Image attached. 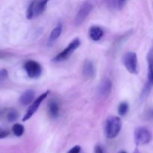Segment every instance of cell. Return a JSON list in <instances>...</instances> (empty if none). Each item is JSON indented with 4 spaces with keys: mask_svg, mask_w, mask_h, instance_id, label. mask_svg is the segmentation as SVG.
I'll return each instance as SVG.
<instances>
[{
    "mask_svg": "<svg viewBox=\"0 0 153 153\" xmlns=\"http://www.w3.org/2000/svg\"><path fill=\"white\" fill-rule=\"evenodd\" d=\"M122 128V121L118 117L113 116L108 118L105 123V135L108 138L112 139L119 134Z\"/></svg>",
    "mask_w": 153,
    "mask_h": 153,
    "instance_id": "obj_1",
    "label": "cell"
},
{
    "mask_svg": "<svg viewBox=\"0 0 153 153\" xmlns=\"http://www.w3.org/2000/svg\"><path fill=\"white\" fill-rule=\"evenodd\" d=\"M49 0H33L26 11V17L31 19L41 14L46 9Z\"/></svg>",
    "mask_w": 153,
    "mask_h": 153,
    "instance_id": "obj_2",
    "label": "cell"
},
{
    "mask_svg": "<svg viewBox=\"0 0 153 153\" xmlns=\"http://www.w3.org/2000/svg\"><path fill=\"white\" fill-rule=\"evenodd\" d=\"M134 142L138 146L148 144L152 140V133L145 127H137L134 134Z\"/></svg>",
    "mask_w": 153,
    "mask_h": 153,
    "instance_id": "obj_3",
    "label": "cell"
},
{
    "mask_svg": "<svg viewBox=\"0 0 153 153\" xmlns=\"http://www.w3.org/2000/svg\"><path fill=\"white\" fill-rule=\"evenodd\" d=\"M123 64L126 70L131 74L138 73V61L135 52H127L123 58Z\"/></svg>",
    "mask_w": 153,
    "mask_h": 153,
    "instance_id": "obj_4",
    "label": "cell"
},
{
    "mask_svg": "<svg viewBox=\"0 0 153 153\" xmlns=\"http://www.w3.org/2000/svg\"><path fill=\"white\" fill-rule=\"evenodd\" d=\"M80 46V40L79 38H76L67 46L66 49L61 51L58 55H57L55 58H53L52 61L54 62H61V61H65V60L68 59L69 57L73 53L76 49Z\"/></svg>",
    "mask_w": 153,
    "mask_h": 153,
    "instance_id": "obj_5",
    "label": "cell"
},
{
    "mask_svg": "<svg viewBox=\"0 0 153 153\" xmlns=\"http://www.w3.org/2000/svg\"><path fill=\"white\" fill-rule=\"evenodd\" d=\"M94 8V4L91 1H87L82 4L76 14V19H75V24L76 25H80L86 19L88 15Z\"/></svg>",
    "mask_w": 153,
    "mask_h": 153,
    "instance_id": "obj_6",
    "label": "cell"
},
{
    "mask_svg": "<svg viewBox=\"0 0 153 153\" xmlns=\"http://www.w3.org/2000/svg\"><path fill=\"white\" fill-rule=\"evenodd\" d=\"M24 69L28 77L36 79L42 74V67L39 63L35 61H28L24 64Z\"/></svg>",
    "mask_w": 153,
    "mask_h": 153,
    "instance_id": "obj_7",
    "label": "cell"
},
{
    "mask_svg": "<svg viewBox=\"0 0 153 153\" xmlns=\"http://www.w3.org/2000/svg\"><path fill=\"white\" fill-rule=\"evenodd\" d=\"M49 94V91H47L46 92H44L43 94H42L40 97L37 99H36L34 101V102L31 105V106L28 107V108L27 109L26 113H25V116H24L23 119H22V121H26L28 120H29L31 117L33 116L34 113L37 111V110L38 109L39 106L40 105L42 102H43V100H45V99L48 97V94Z\"/></svg>",
    "mask_w": 153,
    "mask_h": 153,
    "instance_id": "obj_8",
    "label": "cell"
},
{
    "mask_svg": "<svg viewBox=\"0 0 153 153\" xmlns=\"http://www.w3.org/2000/svg\"><path fill=\"white\" fill-rule=\"evenodd\" d=\"M112 89V84L109 79H105L102 82H101V84L100 85L99 87L98 92L99 94L102 97H107L109 95V94L111 93Z\"/></svg>",
    "mask_w": 153,
    "mask_h": 153,
    "instance_id": "obj_9",
    "label": "cell"
},
{
    "mask_svg": "<svg viewBox=\"0 0 153 153\" xmlns=\"http://www.w3.org/2000/svg\"><path fill=\"white\" fill-rule=\"evenodd\" d=\"M34 98V91L33 90H27L19 97V102L22 105H28Z\"/></svg>",
    "mask_w": 153,
    "mask_h": 153,
    "instance_id": "obj_10",
    "label": "cell"
},
{
    "mask_svg": "<svg viewBox=\"0 0 153 153\" xmlns=\"http://www.w3.org/2000/svg\"><path fill=\"white\" fill-rule=\"evenodd\" d=\"M48 110L49 114L52 118H57L59 115V104L55 100H50L48 102Z\"/></svg>",
    "mask_w": 153,
    "mask_h": 153,
    "instance_id": "obj_11",
    "label": "cell"
},
{
    "mask_svg": "<svg viewBox=\"0 0 153 153\" xmlns=\"http://www.w3.org/2000/svg\"><path fill=\"white\" fill-rule=\"evenodd\" d=\"M104 35V31L100 27L92 26L89 30V36L91 40L98 41Z\"/></svg>",
    "mask_w": 153,
    "mask_h": 153,
    "instance_id": "obj_12",
    "label": "cell"
},
{
    "mask_svg": "<svg viewBox=\"0 0 153 153\" xmlns=\"http://www.w3.org/2000/svg\"><path fill=\"white\" fill-rule=\"evenodd\" d=\"M148 82L153 85V49H150L147 55Z\"/></svg>",
    "mask_w": 153,
    "mask_h": 153,
    "instance_id": "obj_13",
    "label": "cell"
},
{
    "mask_svg": "<svg viewBox=\"0 0 153 153\" xmlns=\"http://www.w3.org/2000/svg\"><path fill=\"white\" fill-rule=\"evenodd\" d=\"M95 73V70H94V67L93 63L89 60H87L85 62L83 66V74L85 77L88 78H93Z\"/></svg>",
    "mask_w": 153,
    "mask_h": 153,
    "instance_id": "obj_14",
    "label": "cell"
},
{
    "mask_svg": "<svg viewBox=\"0 0 153 153\" xmlns=\"http://www.w3.org/2000/svg\"><path fill=\"white\" fill-rule=\"evenodd\" d=\"M61 32H62V25L61 23L58 24L57 26L55 28H54V29L51 31L50 35H49V41L50 43H53L55 42L58 37L61 36Z\"/></svg>",
    "mask_w": 153,
    "mask_h": 153,
    "instance_id": "obj_15",
    "label": "cell"
},
{
    "mask_svg": "<svg viewBox=\"0 0 153 153\" xmlns=\"http://www.w3.org/2000/svg\"><path fill=\"white\" fill-rule=\"evenodd\" d=\"M12 131H13V133L14 134L15 136H16V137H21L24 134L25 128H24L23 126L21 125V124L16 123L12 127Z\"/></svg>",
    "mask_w": 153,
    "mask_h": 153,
    "instance_id": "obj_16",
    "label": "cell"
},
{
    "mask_svg": "<svg viewBox=\"0 0 153 153\" xmlns=\"http://www.w3.org/2000/svg\"><path fill=\"white\" fill-rule=\"evenodd\" d=\"M128 111V103L123 102H121L118 106V113L120 116H125Z\"/></svg>",
    "mask_w": 153,
    "mask_h": 153,
    "instance_id": "obj_17",
    "label": "cell"
},
{
    "mask_svg": "<svg viewBox=\"0 0 153 153\" xmlns=\"http://www.w3.org/2000/svg\"><path fill=\"white\" fill-rule=\"evenodd\" d=\"M19 117L17 111L15 110H10L7 114V119L9 122H14Z\"/></svg>",
    "mask_w": 153,
    "mask_h": 153,
    "instance_id": "obj_18",
    "label": "cell"
},
{
    "mask_svg": "<svg viewBox=\"0 0 153 153\" xmlns=\"http://www.w3.org/2000/svg\"><path fill=\"white\" fill-rule=\"evenodd\" d=\"M8 76V73L5 69H1L0 70V82L5 80Z\"/></svg>",
    "mask_w": 153,
    "mask_h": 153,
    "instance_id": "obj_19",
    "label": "cell"
},
{
    "mask_svg": "<svg viewBox=\"0 0 153 153\" xmlns=\"http://www.w3.org/2000/svg\"><path fill=\"white\" fill-rule=\"evenodd\" d=\"M81 152V146H73L72 149H70V150L67 152V153H80Z\"/></svg>",
    "mask_w": 153,
    "mask_h": 153,
    "instance_id": "obj_20",
    "label": "cell"
},
{
    "mask_svg": "<svg viewBox=\"0 0 153 153\" xmlns=\"http://www.w3.org/2000/svg\"><path fill=\"white\" fill-rule=\"evenodd\" d=\"M9 135V131L3 130V131H0V139H3L7 137Z\"/></svg>",
    "mask_w": 153,
    "mask_h": 153,
    "instance_id": "obj_21",
    "label": "cell"
},
{
    "mask_svg": "<svg viewBox=\"0 0 153 153\" xmlns=\"http://www.w3.org/2000/svg\"><path fill=\"white\" fill-rule=\"evenodd\" d=\"M94 153H104V152H103V149L101 146H96L95 149H94Z\"/></svg>",
    "mask_w": 153,
    "mask_h": 153,
    "instance_id": "obj_22",
    "label": "cell"
},
{
    "mask_svg": "<svg viewBox=\"0 0 153 153\" xmlns=\"http://www.w3.org/2000/svg\"><path fill=\"white\" fill-rule=\"evenodd\" d=\"M134 153H140V151L138 150V149H135V150H134Z\"/></svg>",
    "mask_w": 153,
    "mask_h": 153,
    "instance_id": "obj_23",
    "label": "cell"
},
{
    "mask_svg": "<svg viewBox=\"0 0 153 153\" xmlns=\"http://www.w3.org/2000/svg\"><path fill=\"white\" fill-rule=\"evenodd\" d=\"M119 153H127V152H125V151H120Z\"/></svg>",
    "mask_w": 153,
    "mask_h": 153,
    "instance_id": "obj_24",
    "label": "cell"
}]
</instances>
